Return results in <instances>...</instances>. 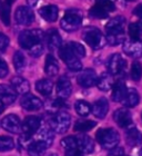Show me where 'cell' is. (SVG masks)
I'll return each mask as SVG.
<instances>
[{
    "label": "cell",
    "mask_w": 142,
    "mask_h": 156,
    "mask_svg": "<svg viewBox=\"0 0 142 156\" xmlns=\"http://www.w3.org/2000/svg\"><path fill=\"white\" fill-rule=\"evenodd\" d=\"M74 108H76V112L78 113V115H80V116H88V115L91 113V107L90 105L88 104L86 101H78L74 105Z\"/></svg>",
    "instance_id": "36"
},
{
    "label": "cell",
    "mask_w": 142,
    "mask_h": 156,
    "mask_svg": "<svg viewBox=\"0 0 142 156\" xmlns=\"http://www.w3.org/2000/svg\"><path fill=\"white\" fill-rule=\"evenodd\" d=\"M11 87L16 90L17 94H20L25 96V95L29 94L30 90V85L29 81L25 79L23 77H20V76H16L11 79Z\"/></svg>",
    "instance_id": "17"
},
{
    "label": "cell",
    "mask_w": 142,
    "mask_h": 156,
    "mask_svg": "<svg viewBox=\"0 0 142 156\" xmlns=\"http://www.w3.org/2000/svg\"><path fill=\"white\" fill-rule=\"evenodd\" d=\"M72 93V86L71 81L67 76H61L57 83V95L60 99H66Z\"/></svg>",
    "instance_id": "14"
},
{
    "label": "cell",
    "mask_w": 142,
    "mask_h": 156,
    "mask_svg": "<svg viewBox=\"0 0 142 156\" xmlns=\"http://www.w3.org/2000/svg\"><path fill=\"white\" fill-rule=\"evenodd\" d=\"M110 1H114V0H110Z\"/></svg>",
    "instance_id": "54"
},
{
    "label": "cell",
    "mask_w": 142,
    "mask_h": 156,
    "mask_svg": "<svg viewBox=\"0 0 142 156\" xmlns=\"http://www.w3.org/2000/svg\"><path fill=\"white\" fill-rule=\"evenodd\" d=\"M96 138L106 150H112L120 142L119 133L113 128H101L96 133Z\"/></svg>",
    "instance_id": "3"
},
{
    "label": "cell",
    "mask_w": 142,
    "mask_h": 156,
    "mask_svg": "<svg viewBox=\"0 0 142 156\" xmlns=\"http://www.w3.org/2000/svg\"><path fill=\"white\" fill-rule=\"evenodd\" d=\"M7 2H9V3H11V2H13V1H16V0H6Z\"/></svg>",
    "instance_id": "49"
},
{
    "label": "cell",
    "mask_w": 142,
    "mask_h": 156,
    "mask_svg": "<svg viewBox=\"0 0 142 156\" xmlns=\"http://www.w3.org/2000/svg\"><path fill=\"white\" fill-rule=\"evenodd\" d=\"M82 11L79 9H69L66 11L65 16L61 19L60 26L67 33H73L80 28L82 23Z\"/></svg>",
    "instance_id": "2"
},
{
    "label": "cell",
    "mask_w": 142,
    "mask_h": 156,
    "mask_svg": "<svg viewBox=\"0 0 142 156\" xmlns=\"http://www.w3.org/2000/svg\"><path fill=\"white\" fill-rule=\"evenodd\" d=\"M98 78L99 77L97 76L96 70H93V69H91V68H88V69H84L83 72L78 76L77 80H78V84L80 85L81 87L89 88V87L94 86V85H97Z\"/></svg>",
    "instance_id": "12"
},
{
    "label": "cell",
    "mask_w": 142,
    "mask_h": 156,
    "mask_svg": "<svg viewBox=\"0 0 142 156\" xmlns=\"http://www.w3.org/2000/svg\"><path fill=\"white\" fill-rule=\"evenodd\" d=\"M106 67L112 76H119L122 75L124 72V69L127 67V62L120 54H113L108 59Z\"/></svg>",
    "instance_id": "8"
},
{
    "label": "cell",
    "mask_w": 142,
    "mask_h": 156,
    "mask_svg": "<svg viewBox=\"0 0 142 156\" xmlns=\"http://www.w3.org/2000/svg\"><path fill=\"white\" fill-rule=\"evenodd\" d=\"M123 51L132 58H139L142 56V41L141 40H126L123 42Z\"/></svg>",
    "instance_id": "13"
},
{
    "label": "cell",
    "mask_w": 142,
    "mask_h": 156,
    "mask_svg": "<svg viewBox=\"0 0 142 156\" xmlns=\"http://www.w3.org/2000/svg\"><path fill=\"white\" fill-rule=\"evenodd\" d=\"M82 38L93 50L103 48L106 45V37L96 27H87L82 33Z\"/></svg>",
    "instance_id": "4"
},
{
    "label": "cell",
    "mask_w": 142,
    "mask_h": 156,
    "mask_svg": "<svg viewBox=\"0 0 142 156\" xmlns=\"http://www.w3.org/2000/svg\"><path fill=\"white\" fill-rule=\"evenodd\" d=\"M59 56H60V58L63 60V62L67 65V67L70 69L71 72H79V70L82 69L81 62L79 60L77 56L71 51L68 46L61 47L59 49Z\"/></svg>",
    "instance_id": "6"
},
{
    "label": "cell",
    "mask_w": 142,
    "mask_h": 156,
    "mask_svg": "<svg viewBox=\"0 0 142 156\" xmlns=\"http://www.w3.org/2000/svg\"><path fill=\"white\" fill-rule=\"evenodd\" d=\"M67 46L70 48L71 51L77 56L78 58H83V57H86V48L81 44L76 41H70L69 44H67Z\"/></svg>",
    "instance_id": "38"
},
{
    "label": "cell",
    "mask_w": 142,
    "mask_h": 156,
    "mask_svg": "<svg viewBox=\"0 0 142 156\" xmlns=\"http://www.w3.org/2000/svg\"><path fill=\"white\" fill-rule=\"evenodd\" d=\"M48 156H58V155H57V154H49Z\"/></svg>",
    "instance_id": "50"
},
{
    "label": "cell",
    "mask_w": 142,
    "mask_h": 156,
    "mask_svg": "<svg viewBox=\"0 0 142 156\" xmlns=\"http://www.w3.org/2000/svg\"><path fill=\"white\" fill-rule=\"evenodd\" d=\"M124 41H126V37H124L123 31L122 33L108 34V36H106V42L111 46H118Z\"/></svg>",
    "instance_id": "37"
},
{
    "label": "cell",
    "mask_w": 142,
    "mask_h": 156,
    "mask_svg": "<svg viewBox=\"0 0 142 156\" xmlns=\"http://www.w3.org/2000/svg\"><path fill=\"white\" fill-rule=\"evenodd\" d=\"M61 146L65 147L66 151L73 150V148H78L77 137L68 136V137H66V138H63V140H61Z\"/></svg>",
    "instance_id": "41"
},
{
    "label": "cell",
    "mask_w": 142,
    "mask_h": 156,
    "mask_svg": "<svg viewBox=\"0 0 142 156\" xmlns=\"http://www.w3.org/2000/svg\"><path fill=\"white\" fill-rule=\"evenodd\" d=\"M48 145L41 140H32V143L30 144L28 150V154L29 156H42L46 153V151L48 148Z\"/></svg>",
    "instance_id": "27"
},
{
    "label": "cell",
    "mask_w": 142,
    "mask_h": 156,
    "mask_svg": "<svg viewBox=\"0 0 142 156\" xmlns=\"http://www.w3.org/2000/svg\"><path fill=\"white\" fill-rule=\"evenodd\" d=\"M40 16L49 23H53L58 19L59 16V9L56 5H48V6H43L39 9Z\"/></svg>",
    "instance_id": "19"
},
{
    "label": "cell",
    "mask_w": 142,
    "mask_h": 156,
    "mask_svg": "<svg viewBox=\"0 0 142 156\" xmlns=\"http://www.w3.org/2000/svg\"><path fill=\"white\" fill-rule=\"evenodd\" d=\"M1 127L11 134H19L22 132V123L19 117L15 114H9L3 117L1 120Z\"/></svg>",
    "instance_id": "9"
},
{
    "label": "cell",
    "mask_w": 142,
    "mask_h": 156,
    "mask_svg": "<svg viewBox=\"0 0 142 156\" xmlns=\"http://www.w3.org/2000/svg\"><path fill=\"white\" fill-rule=\"evenodd\" d=\"M15 142L9 136H0V152H9L13 150Z\"/></svg>",
    "instance_id": "40"
},
{
    "label": "cell",
    "mask_w": 142,
    "mask_h": 156,
    "mask_svg": "<svg viewBox=\"0 0 142 156\" xmlns=\"http://www.w3.org/2000/svg\"><path fill=\"white\" fill-rule=\"evenodd\" d=\"M46 38L45 33L40 29H32V30H23L21 31L18 37V41L21 48L30 49L35 47L38 44H41L42 40Z\"/></svg>",
    "instance_id": "1"
},
{
    "label": "cell",
    "mask_w": 142,
    "mask_h": 156,
    "mask_svg": "<svg viewBox=\"0 0 142 156\" xmlns=\"http://www.w3.org/2000/svg\"><path fill=\"white\" fill-rule=\"evenodd\" d=\"M78 148L83 154H91L94 151V142L87 135H80L77 137Z\"/></svg>",
    "instance_id": "22"
},
{
    "label": "cell",
    "mask_w": 142,
    "mask_h": 156,
    "mask_svg": "<svg viewBox=\"0 0 142 156\" xmlns=\"http://www.w3.org/2000/svg\"><path fill=\"white\" fill-rule=\"evenodd\" d=\"M71 124V116L69 113L60 111L50 118V127L57 134H63L69 129Z\"/></svg>",
    "instance_id": "5"
},
{
    "label": "cell",
    "mask_w": 142,
    "mask_h": 156,
    "mask_svg": "<svg viewBox=\"0 0 142 156\" xmlns=\"http://www.w3.org/2000/svg\"><path fill=\"white\" fill-rule=\"evenodd\" d=\"M129 35L130 39L132 40H139L140 36L142 35V25L141 23H130L129 25Z\"/></svg>",
    "instance_id": "39"
},
{
    "label": "cell",
    "mask_w": 142,
    "mask_h": 156,
    "mask_svg": "<svg viewBox=\"0 0 142 156\" xmlns=\"http://www.w3.org/2000/svg\"><path fill=\"white\" fill-rule=\"evenodd\" d=\"M113 119L118 124V126L121 128H127L132 123V116L128 109L126 108H119L113 113Z\"/></svg>",
    "instance_id": "15"
},
{
    "label": "cell",
    "mask_w": 142,
    "mask_h": 156,
    "mask_svg": "<svg viewBox=\"0 0 142 156\" xmlns=\"http://www.w3.org/2000/svg\"><path fill=\"white\" fill-rule=\"evenodd\" d=\"M53 89V83L50 79H40L36 83V90L43 96H49Z\"/></svg>",
    "instance_id": "29"
},
{
    "label": "cell",
    "mask_w": 142,
    "mask_h": 156,
    "mask_svg": "<svg viewBox=\"0 0 142 156\" xmlns=\"http://www.w3.org/2000/svg\"><path fill=\"white\" fill-rule=\"evenodd\" d=\"M113 77L109 72L102 73L100 77L98 78L97 86L101 91H109L111 90V88H113Z\"/></svg>",
    "instance_id": "23"
},
{
    "label": "cell",
    "mask_w": 142,
    "mask_h": 156,
    "mask_svg": "<svg viewBox=\"0 0 142 156\" xmlns=\"http://www.w3.org/2000/svg\"><path fill=\"white\" fill-rule=\"evenodd\" d=\"M139 101H140L139 93H138L134 88H130V89L127 90L126 97H124L122 103L127 107L132 108V107H136L137 105L139 104Z\"/></svg>",
    "instance_id": "28"
},
{
    "label": "cell",
    "mask_w": 142,
    "mask_h": 156,
    "mask_svg": "<svg viewBox=\"0 0 142 156\" xmlns=\"http://www.w3.org/2000/svg\"><path fill=\"white\" fill-rule=\"evenodd\" d=\"M8 73H9V68H8L7 62L0 58V78H5L8 75Z\"/></svg>",
    "instance_id": "44"
},
{
    "label": "cell",
    "mask_w": 142,
    "mask_h": 156,
    "mask_svg": "<svg viewBox=\"0 0 142 156\" xmlns=\"http://www.w3.org/2000/svg\"><path fill=\"white\" fill-rule=\"evenodd\" d=\"M9 45V37L0 33V51H5Z\"/></svg>",
    "instance_id": "43"
},
{
    "label": "cell",
    "mask_w": 142,
    "mask_h": 156,
    "mask_svg": "<svg viewBox=\"0 0 142 156\" xmlns=\"http://www.w3.org/2000/svg\"><path fill=\"white\" fill-rule=\"evenodd\" d=\"M0 19L5 26L10 25V3L5 1L0 6Z\"/></svg>",
    "instance_id": "34"
},
{
    "label": "cell",
    "mask_w": 142,
    "mask_h": 156,
    "mask_svg": "<svg viewBox=\"0 0 142 156\" xmlns=\"http://www.w3.org/2000/svg\"><path fill=\"white\" fill-rule=\"evenodd\" d=\"M12 62H13V66H15V69H16L17 73H22L23 72L25 66H26V58H25L22 51L18 50V51L15 52Z\"/></svg>",
    "instance_id": "32"
},
{
    "label": "cell",
    "mask_w": 142,
    "mask_h": 156,
    "mask_svg": "<svg viewBox=\"0 0 142 156\" xmlns=\"http://www.w3.org/2000/svg\"><path fill=\"white\" fill-rule=\"evenodd\" d=\"M126 140L127 143L129 144L130 146H139L142 143V134L139 129H137L136 127H132V128H130L126 132Z\"/></svg>",
    "instance_id": "24"
},
{
    "label": "cell",
    "mask_w": 142,
    "mask_h": 156,
    "mask_svg": "<svg viewBox=\"0 0 142 156\" xmlns=\"http://www.w3.org/2000/svg\"><path fill=\"white\" fill-rule=\"evenodd\" d=\"M116 7L113 5V1L110 0H97L96 5L90 9V16L98 18V19H103L108 17L109 12L114 11Z\"/></svg>",
    "instance_id": "7"
},
{
    "label": "cell",
    "mask_w": 142,
    "mask_h": 156,
    "mask_svg": "<svg viewBox=\"0 0 142 156\" xmlns=\"http://www.w3.org/2000/svg\"><path fill=\"white\" fill-rule=\"evenodd\" d=\"M108 156H124V150L122 147L117 146L111 150V152L108 154Z\"/></svg>",
    "instance_id": "45"
},
{
    "label": "cell",
    "mask_w": 142,
    "mask_h": 156,
    "mask_svg": "<svg viewBox=\"0 0 142 156\" xmlns=\"http://www.w3.org/2000/svg\"><path fill=\"white\" fill-rule=\"evenodd\" d=\"M47 41H48V47L51 49V50H56V49L61 48V44H62L61 36L59 35V33L56 29L48 30V34H47Z\"/></svg>",
    "instance_id": "25"
},
{
    "label": "cell",
    "mask_w": 142,
    "mask_h": 156,
    "mask_svg": "<svg viewBox=\"0 0 142 156\" xmlns=\"http://www.w3.org/2000/svg\"><path fill=\"white\" fill-rule=\"evenodd\" d=\"M0 6H1V0H0Z\"/></svg>",
    "instance_id": "53"
},
{
    "label": "cell",
    "mask_w": 142,
    "mask_h": 156,
    "mask_svg": "<svg viewBox=\"0 0 142 156\" xmlns=\"http://www.w3.org/2000/svg\"><path fill=\"white\" fill-rule=\"evenodd\" d=\"M53 137H55V135L52 133V129H50V128H42L38 133V140L46 143L48 146H50L53 143Z\"/></svg>",
    "instance_id": "33"
},
{
    "label": "cell",
    "mask_w": 142,
    "mask_h": 156,
    "mask_svg": "<svg viewBox=\"0 0 142 156\" xmlns=\"http://www.w3.org/2000/svg\"><path fill=\"white\" fill-rule=\"evenodd\" d=\"M15 19L19 25L22 26H28L31 25L35 20V13L30 7L20 6L18 7L15 11Z\"/></svg>",
    "instance_id": "10"
},
{
    "label": "cell",
    "mask_w": 142,
    "mask_h": 156,
    "mask_svg": "<svg viewBox=\"0 0 142 156\" xmlns=\"http://www.w3.org/2000/svg\"><path fill=\"white\" fill-rule=\"evenodd\" d=\"M128 1H134V0H128Z\"/></svg>",
    "instance_id": "52"
},
{
    "label": "cell",
    "mask_w": 142,
    "mask_h": 156,
    "mask_svg": "<svg viewBox=\"0 0 142 156\" xmlns=\"http://www.w3.org/2000/svg\"><path fill=\"white\" fill-rule=\"evenodd\" d=\"M133 15L137 16L138 18H140V19H142V3L138 5V6L133 9Z\"/></svg>",
    "instance_id": "47"
},
{
    "label": "cell",
    "mask_w": 142,
    "mask_h": 156,
    "mask_svg": "<svg viewBox=\"0 0 142 156\" xmlns=\"http://www.w3.org/2000/svg\"><path fill=\"white\" fill-rule=\"evenodd\" d=\"M3 108H5V104H3L2 101H0V114H1V113L3 112Z\"/></svg>",
    "instance_id": "48"
},
{
    "label": "cell",
    "mask_w": 142,
    "mask_h": 156,
    "mask_svg": "<svg viewBox=\"0 0 142 156\" xmlns=\"http://www.w3.org/2000/svg\"><path fill=\"white\" fill-rule=\"evenodd\" d=\"M65 156H83V153L79 148H73V150L66 151Z\"/></svg>",
    "instance_id": "46"
},
{
    "label": "cell",
    "mask_w": 142,
    "mask_h": 156,
    "mask_svg": "<svg viewBox=\"0 0 142 156\" xmlns=\"http://www.w3.org/2000/svg\"><path fill=\"white\" fill-rule=\"evenodd\" d=\"M17 99V93L11 86L0 85V101L5 105H11Z\"/></svg>",
    "instance_id": "18"
},
{
    "label": "cell",
    "mask_w": 142,
    "mask_h": 156,
    "mask_svg": "<svg viewBox=\"0 0 142 156\" xmlns=\"http://www.w3.org/2000/svg\"><path fill=\"white\" fill-rule=\"evenodd\" d=\"M130 77L134 81H139L142 77V65L141 62L136 60L132 62L131 69H130Z\"/></svg>",
    "instance_id": "35"
},
{
    "label": "cell",
    "mask_w": 142,
    "mask_h": 156,
    "mask_svg": "<svg viewBox=\"0 0 142 156\" xmlns=\"http://www.w3.org/2000/svg\"><path fill=\"white\" fill-rule=\"evenodd\" d=\"M108 111H109V103L104 97L98 99L93 104V106L91 107L92 114L97 118H104L108 114Z\"/></svg>",
    "instance_id": "20"
},
{
    "label": "cell",
    "mask_w": 142,
    "mask_h": 156,
    "mask_svg": "<svg viewBox=\"0 0 142 156\" xmlns=\"http://www.w3.org/2000/svg\"><path fill=\"white\" fill-rule=\"evenodd\" d=\"M42 52H43V46H42V44L36 45L35 47H32V48L29 50L30 56H32V57H39Z\"/></svg>",
    "instance_id": "42"
},
{
    "label": "cell",
    "mask_w": 142,
    "mask_h": 156,
    "mask_svg": "<svg viewBox=\"0 0 142 156\" xmlns=\"http://www.w3.org/2000/svg\"><path fill=\"white\" fill-rule=\"evenodd\" d=\"M127 90L128 89L126 88V85L123 81H117L112 88V101L116 103L123 101V99L126 97Z\"/></svg>",
    "instance_id": "26"
},
{
    "label": "cell",
    "mask_w": 142,
    "mask_h": 156,
    "mask_svg": "<svg viewBox=\"0 0 142 156\" xmlns=\"http://www.w3.org/2000/svg\"><path fill=\"white\" fill-rule=\"evenodd\" d=\"M96 125H97V123L93 122V120L79 119L76 122L73 128L76 132H89V130L92 129Z\"/></svg>",
    "instance_id": "31"
},
{
    "label": "cell",
    "mask_w": 142,
    "mask_h": 156,
    "mask_svg": "<svg viewBox=\"0 0 142 156\" xmlns=\"http://www.w3.org/2000/svg\"><path fill=\"white\" fill-rule=\"evenodd\" d=\"M20 105L26 111H38L42 107V101L40 98H38L35 95L27 94L22 96L20 101Z\"/></svg>",
    "instance_id": "16"
},
{
    "label": "cell",
    "mask_w": 142,
    "mask_h": 156,
    "mask_svg": "<svg viewBox=\"0 0 142 156\" xmlns=\"http://www.w3.org/2000/svg\"><path fill=\"white\" fill-rule=\"evenodd\" d=\"M45 72L48 76H56L59 72V64L52 55H48L46 58Z\"/></svg>",
    "instance_id": "30"
},
{
    "label": "cell",
    "mask_w": 142,
    "mask_h": 156,
    "mask_svg": "<svg viewBox=\"0 0 142 156\" xmlns=\"http://www.w3.org/2000/svg\"><path fill=\"white\" fill-rule=\"evenodd\" d=\"M41 120L38 116H27L22 122V134L26 136L32 137L35 133H37L40 128Z\"/></svg>",
    "instance_id": "11"
},
{
    "label": "cell",
    "mask_w": 142,
    "mask_h": 156,
    "mask_svg": "<svg viewBox=\"0 0 142 156\" xmlns=\"http://www.w3.org/2000/svg\"><path fill=\"white\" fill-rule=\"evenodd\" d=\"M139 156H142V148L140 150V152H139Z\"/></svg>",
    "instance_id": "51"
},
{
    "label": "cell",
    "mask_w": 142,
    "mask_h": 156,
    "mask_svg": "<svg viewBox=\"0 0 142 156\" xmlns=\"http://www.w3.org/2000/svg\"><path fill=\"white\" fill-rule=\"evenodd\" d=\"M126 23V19L122 16H117L109 20V23L106 25V30L108 34L122 33L123 27Z\"/></svg>",
    "instance_id": "21"
}]
</instances>
